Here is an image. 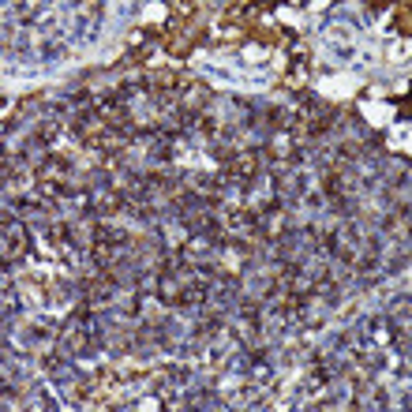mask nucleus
I'll use <instances>...</instances> for the list:
<instances>
[{"label": "nucleus", "mask_w": 412, "mask_h": 412, "mask_svg": "<svg viewBox=\"0 0 412 412\" xmlns=\"http://www.w3.org/2000/svg\"><path fill=\"white\" fill-rule=\"evenodd\" d=\"M60 57H64L60 45H42V60H60Z\"/></svg>", "instance_id": "nucleus-1"}]
</instances>
